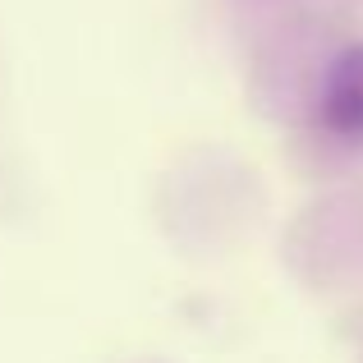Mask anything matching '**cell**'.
Masks as SVG:
<instances>
[{
	"label": "cell",
	"mask_w": 363,
	"mask_h": 363,
	"mask_svg": "<svg viewBox=\"0 0 363 363\" xmlns=\"http://www.w3.org/2000/svg\"><path fill=\"white\" fill-rule=\"evenodd\" d=\"M318 124L340 143H363V42L327 65L318 88Z\"/></svg>",
	"instance_id": "cell-1"
}]
</instances>
